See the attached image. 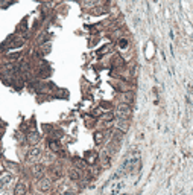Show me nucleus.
Wrapping results in <instances>:
<instances>
[{
	"label": "nucleus",
	"instance_id": "nucleus-1",
	"mask_svg": "<svg viewBox=\"0 0 193 195\" xmlns=\"http://www.w3.org/2000/svg\"><path fill=\"white\" fill-rule=\"evenodd\" d=\"M23 194H26V185L20 181L17 187H15V195H23Z\"/></svg>",
	"mask_w": 193,
	"mask_h": 195
},
{
	"label": "nucleus",
	"instance_id": "nucleus-2",
	"mask_svg": "<svg viewBox=\"0 0 193 195\" xmlns=\"http://www.w3.org/2000/svg\"><path fill=\"white\" fill-rule=\"evenodd\" d=\"M38 186L41 191H47V189L50 187V180H46V178H43V180L38 183Z\"/></svg>",
	"mask_w": 193,
	"mask_h": 195
},
{
	"label": "nucleus",
	"instance_id": "nucleus-3",
	"mask_svg": "<svg viewBox=\"0 0 193 195\" xmlns=\"http://www.w3.org/2000/svg\"><path fill=\"white\" fill-rule=\"evenodd\" d=\"M11 180V175L9 174H3L2 177H0V186H5V185H8Z\"/></svg>",
	"mask_w": 193,
	"mask_h": 195
},
{
	"label": "nucleus",
	"instance_id": "nucleus-4",
	"mask_svg": "<svg viewBox=\"0 0 193 195\" xmlns=\"http://www.w3.org/2000/svg\"><path fill=\"white\" fill-rule=\"evenodd\" d=\"M38 155H40V151L37 149V148H34V149L29 153V159H35V157H38Z\"/></svg>",
	"mask_w": 193,
	"mask_h": 195
},
{
	"label": "nucleus",
	"instance_id": "nucleus-5",
	"mask_svg": "<svg viewBox=\"0 0 193 195\" xmlns=\"http://www.w3.org/2000/svg\"><path fill=\"white\" fill-rule=\"evenodd\" d=\"M68 175H70L72 180H76V178H78V172L76 171H70V174H68Z\"/></svg>",
	"mask_w": 193,
	"mask_h": 195
}]
</instances>
